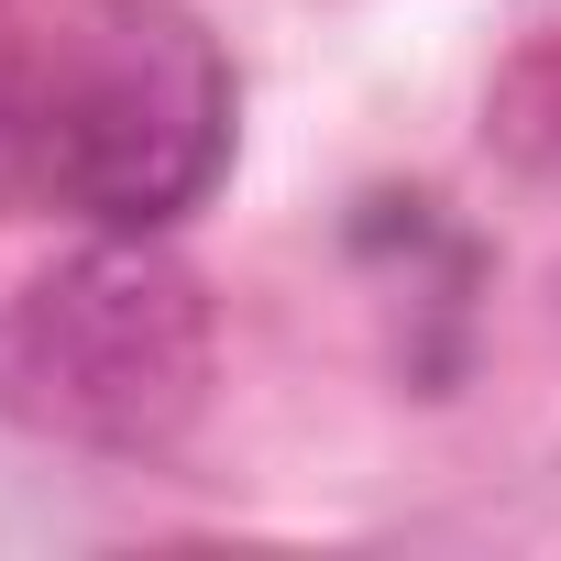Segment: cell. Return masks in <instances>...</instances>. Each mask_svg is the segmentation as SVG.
<instances>
[{
    "label": "cell",
    "mask_w": 561,
    "mask_h": 561,
    "mask_svg": "<svg viewBox=\"0 0 561 561\" xmlns=\"http://www.w3.org/2000/svg\"><path fill=\"white\" fill-rule=\"evenodd\" d=\"M12 154L34 198L89 231H165L231 165V67L154 0L67 23L12 89Z\"/></svg>",
    "instance_id": "cell-1"
},
{
    "label": "cell",
    "mask_w": 561,
    "mask_h": 561,
    "mask_svg": "<svg viewBox=\"0 0 561 561\" xmlns=\"http://www.w3.org/2000/svg\"><path fill=\"white\" fill-rule=\"evenodd\" d=\"M209 397L198 275L154 231H100L78 264L34 275L0 309V419L78 451H165Z\"/></svg>",
    "instance_id": "cell-2"
}]
</instances>
